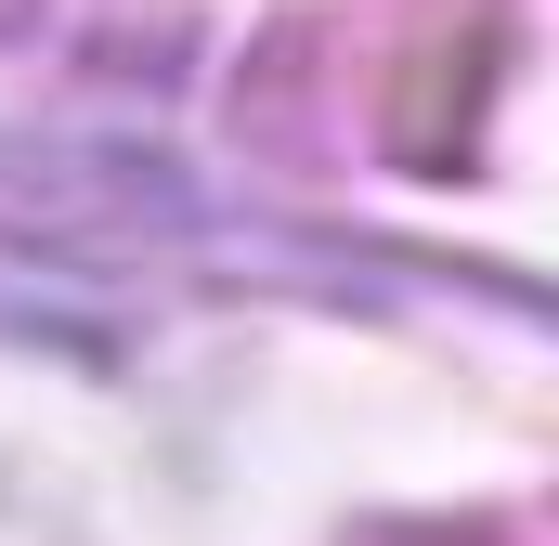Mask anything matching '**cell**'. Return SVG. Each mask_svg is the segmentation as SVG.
<instances>
[{"instance_id": "cell-1", "label": "cell", "mask_w": 559, "mask_h": 546, "mask_svg": "<svg viewBox=\"0 0 559 546\" xmlns=\"http://www.w3.org/2000/svg\"><path fill=\"white\" fill-rule=\"evenodd\" d=\"M481 92H495V13H429L404 39V66H391V105H378L391 156L404 169H455L468 131H481Z\"/></svg>"}, {"instance_id": "cell-2", "label": "cell", "mask_w": 559, "mask_h": 546, "mask_svg": "<svg viewBox=\"0 0 559 546\" xmlns=\"http://www.w3.org/2000/svg\"><path fill=\"white\" fill-rule=\"evenodd\" d=\"M378 546H481V534H378Z\"/></svg>"}]
</instances>
